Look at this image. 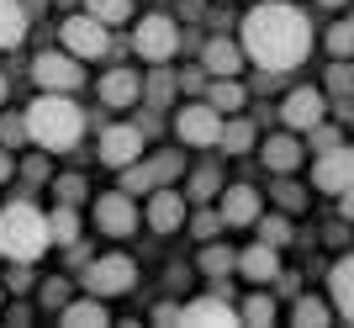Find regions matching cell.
<instances>
[{
    "label": "cell",
    "mask_w": 354,
    "mask_h": 328,
    "mask_svg": "<svg viewBox=\"0 0 354 328\" xmlns=\"http://www.w3.org/2000/svg\"><path fill=\"white\" fill-rule=\"evenodd\" d=\"M175 138L185 149H217L222 138V111L212 101H185L175 111Z\"/></svg>",
    "instance_id": "obj_5"
},
{
    "label": "cell",
    "mask_w": 354,
    "mask_h": 328,
    "mask_svg": "<svg viewBox=\"0 0 354 328\" xmlns=\"http://www.w3.org/2000/svg\"><path fill=\"white\" fill-rule=\"evenodd\" d=\"M95 95H101V106H133L138 95H143V75H133V69H106Z\"/></svg>",
    "instance_id": "obj_18"
},
{
    "label": "cell",
    "mask_w": 354,
    "mask_h": 328,
    "mask_svg": "<svg viewBox=\"0 0 354 328\" xmlns=\"http://www.w3.org/2000/svg\"><path fill=\"white\" fill-rule=\"evenodd\" d=\"M53 6H74V0H53Z\"/></svg>",
    "instance_id": "obj_55"
},
{
    "label": "cell",
    "mask_w": 354,
    "mask_h": 328,
    "mask_svg": "<svg viewBox=\"0 0 354 328\" xmlns=\"http://www.w3.org/2000/svg\"><path fill=\"white\" fill-rule=\"evenodd\" d=\"M21 6H27V11H32V6H43V0H21Z\"/></svg>",
    "instance_id": "obj_54"
},
{
    "label": "cell",
    "mask_w": 354,
    "mask_h": 328,
    "mask_svg": "<svg viewBox=\"0 0 354 328\" xmlns=\"http://www.w3.org/2000/svg\"><path fill=\"white\" fill-rule=\"evenodd\" d=\"M11 175H16V154L6 149V143H0V185H6V180H11Z\"/></svg>",
    "instance_id": "obj_47"
},
{
    "label": "cell",
    "mask_w": 354,
    "mask_h": 328,
    "mask_svg": "<svg viewBox=\"0 0 354 328\" xmlns=\"http://www.w3.org/2000/svg\"><path fill=\"white\" fill-rule=\"evenodd\" d=\"M95 154H101L106 170H127L133 159H143V127H138V122H111V127H101Z\"/></svg>",
    "instance_id": "obj_9"
},
{
    "label": "cell",
    "mask_w": 354,
    "mask_h": 328,
    "mask_svg": "<svg viewBox=\"0 0 354 328\" xmlns=\"http://www.w3.org/2000/svg\"><path fill=\"white\" fill-rule=\"evenodd\" d=\"M90 217H95V228H101L106 239H133V233H138V207H133V196H127V191L95 196Z\"/></svg>",
    "instance_id": "obj_10"
},
{
    "label": "cell",
    "mask_w": 354,
    "mask_h": 328,
    "mask_svg": "<svg viewBox=\"0 0 354 328\" xmlns=\"http://www.w3.org/2000/svg\"><path fill=\"white\" fill-rule=\"evenodd\" d=\"M222 196V170L217 164H201L191 175V191H185V201H217Z\"/></svg>",
    "instance_id": "obj_27"
},
{
    "label": "cell",
    "mask_w": 354,
    "mask_h": 328,
    "mask_svg": "<svg viewBox=\"0 0 354 328\" xmlns=\"http://www.w3.org/2000/svg\"><path fill=\"white\" fill-rule=\"evenodd\" d=\"M217 149H227V154H249V149H254V122H243V117L222 122V138H217Z\"/></svg>",
    "instance_id": "obj_28"
},
{
    "label": "cell",
    "mask_w": 354,
    "mask_h": 328,
    "mask_svg": "<svg viewBox=\"0 0 354 328\" xmlns=\"http://www.w3.org/2000/svg\"><path fill=\"white\" fill-rule=\"evenodd\" d=\"M254 228H259V239L275 244V249H286V244H291V223H286L281 212H270V217L259 212V223H254Z\"/></svg>",
    "instance_id": "obj_34"
},
{
    "label": "cell",
    "mask_w": 354,
    "mask_h": 328,
    "mask_svg": "<svg viewBox=\"0 0 354 328\" xmlns=\"http://www.w3.org/2000/svg\"><path fill=\"white\" fill-rule=\"evenodd\" d=\"M180 90V80L169 75V69H153V75L143 80V95H148V106H169V95Z\"/></svg>",
    "instance_id": "obj_32"
},
{
    "label": "cell",
    "mask_w": 354,
    "mask_h": 328,
    "mask_svg": "<svg viewBox=\"0 0 354 328\" xmlns=\"http://www.w3.org/2000/svg\"><path fill=\"white\" fill-rule=\"evenodd\" d=\"M148 164H153V180H159V185H169V180H180V175H185V159H180L175 149L153 154V159H148Z\"/></svg>",
    "instance_id": "obj_36"
},
{
    "label": "cell",
    "mask_w": 354,
    "mask_h": 328,
    "mask_svg": "<svg viewBox=\"0 0 354 328\" xmlns=\"http://www.w3.org/2000/svg\"><path fill=\"white\" fill-rule=\"evenodd\" d=\"M32 80L43 90H64V95H69V90L85 85V69H80V59H74L69 48H48V53L32 59Z\"/></svg>",
    "instance_id": "obj_8"
},
{
    "label": "cell",
    "mask_w": 354,
    "mask_h": 328,
    "mask_svg": "<svg viewBox=\"0 0 354 328\" xmlns=\"http://www.w3.org/2000/svg\"><path fill=\"white\" fill-rule=\"evenodd\" d=\"M27 138H32L27 117H16V111H6V117H0V143H6V149H21Z\"/></svg>",
    "instance_id": "obj_37"
},
{
    "label": "cell",
    "mask_w": 354,
    "mask_h": 328,
    "mask_svg": "<svg viewBox=\"0 0 354 328\" xmlns=\"http://www.w3.org/2000/svg\"><path fill=\"white\" fill-rule=\"evenodd\" d=\"M153 323H180V307H175V302H164V307H153Z\"/></svg>",
    "instance_id": "obj_49"
},
{
    "label": "cell",
    "mask_w": 354,
    "mask_h": 328,
    "mask_svg": "<svg viewBox=\"0 0 354 328\" xmlns=\"http://www.w3.org/2000/svg\"><path fill=\"white\" fill-rule=\"evenodd\" d=\"M48 233H53V244H59V249H69V244H80V207H69V201H59V207L48 212Z\"/></svg>",
    "instance_id": "obj_24"
},
{
    "label": "cell",
    "mask_w": 354,
    "mask_h": 328,
    "mask_svg": "<svg viewBox=\"0 0 354 328\" xmlns=\"http://www.w3.org/2000/svg\"><path fill=\"white\" fill-rule=\"evenodd\" d=\"M222 228H227V223H222V212H196V217H191V233H196L201 244H207V239H217Z\"/></svg>",
    "instance_id": "obj_41"
},
{
    "label": "cell",
    "mask_w": 354,
    "mask_h": 328,
    "mask_svg": "<svg viewBox=\"0 0 354 328\" xmlns=\"http://www.w3.org/2000/svg\"><path fill=\"white\" fill-rule=\"evenodd\" d=\"M291 323H296V328H328V323H333V307H328V302H317V297H296Z\"/></svg>",
    "instance_id": "obj_26"
},
{
    "label": "cell",
    "mask_w": 354,
    "mask_h": 328,
    "mask_svg": "<svg viewBox=\"0 0 354 328\" xmlns=\"http://www.w3.org/2000/svg\"><path fill=\"white\" fill-rule=\"evenodd\" d=\"M32 27V11L21 0H0V48H16Z\"/></svg>",
    "instance_id": "obj_22"
},
{
    "label": "cell",
    "mask_w": 354,
    "mask_h": 328,
    "mask_svg": "<svg viewBox=\"0 0 354 328\" xmlns=\"http://www.w3.org/2000/svg\"><path fill=\"white\" fill-rule=\"evenodd\" d=\"M238 318L249 328H265V323H275V297H265V291H254L243 307H238Z\"/></svg>",
    "instance_id": "obj_31"
},
{
    "label": "cell",
    "mask_w": 354,
    "mask_h": 328,
    "mask_svg": "<svg viewBox=\"0 0 354 328\" xmlns=\"http://www.w3.org/2000/svg\"><path fill=\"white\" fill-rule=\"evenodd\" d=\"M281 117H286V127H291V133H307V127H317V122L328 117V90H317V85H296L291 95L281 101Z\"/></svg>",
    "instance_id": "obj_11"
},
{
    "label": "cell",
    "mask_w": 354,
    "mask_h": 328,
    "mask_svg": "<svg viewBox=\"0 0 354 328\" xmlns=\"http://www.w3.org/2000/svg\"><path fill=\"white\" fill-rule=\"evenodd\" d=\"M328 297H333V313L354 323V254H344L339 265L328 270Z\"/></svg>",
    "instance_id": "obj_19"
},
{
    "label": "cell",
    "mask_w": 354,
    "mask_h": 328,
    "mask_svg": "<svg viewBox=\"0 0 354 328\" xmlns=\"http://www.w3.org/2000/svg\"><path fill=\"white\" fill-rule=\"evenodd\" d=\"M312 48V21L296 11L291 0H259L249 16H243V53H249L259 69H296Z\"/></svg>",
    "instance_id": "obj_1"
},
{
    "label": "cell",
    "mask_w": 354,
    "mask_h": 328,
    "mask_svg": "<svg viewBox=\"0 0 354 328\" xmlns=\"http://www.w3.org/2000/svg\"><path fill=\"white\" fill-rule=\"evenodd\" d=\"M59 323L64 328H95V323H111V313H106V297H90L85 291V302H69V307H64L59 313Z\"/></svg>",
    "instance_id": "obj_21"
},
{
    "label": "cell",
    "mask_w": 354,
    "mask_h": 328,
    "mask_svg": "<svg viewBox=\"0 0 354 328\" xmlns=\"http://www.w3.org/2000/svg\"><path fill=\"white\" fill-rule=\"evenodd\" d=\"M180 223H185V196L169 191V185H153L148 191V228L153 233H175Z\"/></svg>",
    "instance_id": "obj_14"
},
{
    "label": "cell",
    "mask_w": 354,
    "mask_h": 328,
    "mask_svg": "<svg viewBox=\"0 0 354 328\" xmlns=\"http://www.w3.org/2000/svg\"><path fill=\"white\" fill-rule=\"evenodd\" d=\"M0 106H6V75H0Z\"/></svg>",
    "instance_id": "obj_53"
},
{
    "label": "cell",
    "mask_w": 354,
    "mask_h": 328,
    "mask_svg": "<svg viewBox=\"0 0 354 328\" xmlns=\"http://www.w3.org/2000/svg\"><path fill=\"white\" fill-rule=\"evenodd\" d=\"M270 286H275L281 297H301V281H296L291 270H281V275H275V281H270Z\"/></svg>",
    "instance_id": "obj_45"
},
{
    "label": "cell",
    "mask_w": 354,
    "mask_h": 328,
    "mask_svg": "<svg viewBox=\"0 0 354 328\" xmlns=\"http://www.w3.org/2000/svg\"><path fill=\"white\" fill-rule=\"evenodd\" d=\"M138 127H143V138L159 133V111H143V117H138Z\"/></svg>",
    "instance_id": "obj_51"
},
{
    "label": "cell",
    "mask_w": 354,
    "mask_h": 328,
    "mask_svg": "<svg viewBox=\"0 0 354 328\" xmlns=\"http://www.w3.org/2000/svg\"><path fill=\"white\" fill-rule=\"evenodd\" d=\"M133 48L143 53L148 64H164V59H175V53H180V27H175V16H164V11L143 16V21L133 27Z\"/></svg>",
    "instance_id": "obj_7"
},
{
    "label": "cell",
    "mask_w": 354,
    "mask_h": 328,
    "mask_svg": "<svg viewBox=\"0 0 354 328\" xmlns=\"http://www.w3.org/2000/svg\"><path fill=\"white\" fill-rule=\"evenodd\" d=\"M275 201H281V212H301L307 207V191L291 185V180H281V185H275Z\"/></svg>",
    "instance_id": "obj_43"
},
{
    "label": "cell",
    "mask_w": 354,
    "mask_h": 328,
    "mask_svg": "<svg viewBox=\"0 0 354 328\" xmlns=\"http://www.w3.org/2000/svg\"><path fill=\"white\" fill-rule=\"evenodd\" d=\"M85 175H59L53 180V196H59V201H69V207H80V201H85Z\"/></svg>",
    "instance_id": "obj_38"
},
{
    "label": "cell",
    "mask_w": 354,
    "mask_h": 328,
    "mask_svg": "<svg viewBox=\"0 0 354 328\" xmlns=\"http://www.w3.org/2000/svg\"><path fill=\"white\" fill-rule=\"evenodd\" d=\"M201 270H207V281H217V291L227 297V286H222V281L238 270V254L227 249V244H212V239H207V249H201Z\"/></svg>",
    "instance_id": "obj_23"
},
{
    "label": "cell",
    "mask_w": 354,
    "mask_h": 328,
    "mask_svg": "<svg viewBox=\"0 0 354 328\" xmlns=\"http://www.w3.org/2000/svg\"><path fill=\"white\" fill-rule=\"evenodd\" d=\"M317 6H349V0H317Z\"/></svg>",
    "instance_id": "obj_52"
},
{
    "label": "cell",
    "mask_w": 354,
    "mask_h": 328,
    "mask_svg": "<svg viewBox=\"0 0 354 328\" xmlns=\"http://www.w3.org/2000/svg\"><path fill=\"white\" fill-rule=\"evenodd\" d=\"M180 90H185V95H196V90H207L212 85V80H207V64H201V69H180Z\"/></svg>",
    "instance_id": "obj_44"
},
{
    "label": "cell",
    "mask_w": 354,
    "mask_h": 328,
    "mask_svg": "<svg viewBox=\"0 0 354 328\" xmlns=\"http://www.w3.org/2000/svg\"><path fill=\"white\" fill-rule=\"evenodd\" d=\"M328 95H354V64H333L328 69Z\"/></svg>",
    "instance_id": "obj_42"
},
{
    "label": "cell",
    "mask_w": 354,
    "mask_h": 328,
    "mask_svg": "<svg viewBox=\"0 0 354 328\" xmlns=\"http://www.w3.org/2000/svg\"><path fill=\"white\" fill-rule=\"evenodd\" d=\"M217 212H222V223H227V228L259 223V191H254V185H227V191L217 196Z\"/></svg>",
    "instance_id": "obj_15"
},
{
    "label": "cell",
    "mask_w": 354,
    "mask_h": 328,
    "mask_svg": "<svg viewBox=\"0 0 354 328\" xmlns=\"http://www.w3.org/2000/svg\"><path fill=\"white\" fill-rule=\"evenodd\" d=\"M153 185H159V180H153V164L133 159V164H127V170H122V191H127V196H148V191H153Z\"/></svg>",
    "instance_id": "obj_30"
},
{
    "label": "cell",
    "mask_w": 354,
    "mask_h": 328,
    "mask_svg": "<svg viewBox=\"0 0 354 328\" xmlns=\"http://www.w3.org/2000/svg\"><path fill=\"white\" fill-rule=\"evenodd\" d=\"M259 159H265V170H275V175H291L296 164H301V143H296L291 133H275V138H265Z\"/></svg>",
    "instance_id": "obj_20"
},
{
    "label": "cell",
    "mask_w": 354,
    "mask_h": 328,
    "mask_svg": "<svg viewBox=\"0 0 354 328\" xmlns=\"http://www.w3.org/2000/svg\"><path fill=\"white\" fill-rule=\"evenodd\" d=\"M243 43H227V37H212L207 48H201V64H207L212 80H238V69H243Z\"/></svg>",
    "instance_id": "obj_16"
},
{
    "label": "cell",
    "mask_w": 354,
    "mask_h": 328,
    "mask_svg": "<svg viewBox=\"0 0 354 328\" xmlns=\"http://www.w3.org/2000/svg\"><path fill=\"white\" fill-rule=\"evenodd\" d=\"M6 323H32V307H27V302H16V307H6Z\"/></svg>",
    "instance_id": "obj_48"
},
{
    "label": "cell",
    "mask_w": 354,
    "mask_h": 328,
    "mask_svg": "<svg viewBox=\"0 0 354 328\" xmlns=\"http://www.w3.org/2000/svg\"><path fill=\"white\" fill-rule=\"evenodd\" d=\"M180 323H201V328H233V323H243V318H238V307L227 297H222V291H212V297H196V302H185V307H180Z\"/></svg>",
    "instance_id": "obj_13"
},
{
    "label": "cell",
    "mask_w": 354,
    "mask_h": 328,
    "mask_svg": "<svg viewBox=\"0 0 354 328\" xmlns=\"http://www.w3.org/2000/svg\"><path fill=\"white\" fill-rule=\"evenodd\" d=\"M80 286H85L90 297H127L138 286V265L127 259V254H101V259H90L85 275H80Z\"/></svg>",
    "instance_id": "obj_4"
},
{
    "label": "cell",
    "mask_w": 354,
    "mask_h": 328,
    "mask_svg": "<svg viewBox=\"0 0 354 328\" xmlns=\"http://www.w3.org/2000/svg\"><path fill=\"white\" fill-rule=\"evenodd\" d=\"M339 217H344V223H354V185L339 196Z\"/></svg>",
    "instance_id": "obj_50"
},
{
    "label": "cell",
    "mask_w": 354,
    "mask_h": 328,
    "mask_svg": "<svg viewBox=\"0 0 354 328\" xmlns=\"http://www.w3.org/2000/svg\"><path fill=\"white\" fill-rule=\"evenodd\" d=\"M85 11L95 16V21H106V27H117V21L133 16V0H85Z\"/></svg>",
    "instance_id": "obj_33"
},
{
    "label": "cell",
    "mask_w": 354,
    "mask_h": 328,
    "mask_svg": "<svg viewBox=\"0 0 354 328\" xmlns=\"http://www.w3.org/2000/svg\"><path fill=\"white\" fill-rule=\"evenodd\" d=\"M59 43L69 48L74 59H101L106 48H111V27H106V21H95L90 11H74V16H64Z\"/></svg>",
    "instance_id": "obj_6"
},
{
    "label": "cell",
    "mask_w": 354,
    "mask_h": 328,
    "mask_svg": "<svg viewBox=\"0 0 354 328\" xmlns=\"http://www.w3.org/2000/svg\"><path fill=\"white\" fill-rule=\"evenodd\" d=\"M312 185L328 196H344L354 185V149L349 143H339V149L317 154V164H312Z\"/></svg>",
    "instance_id": "obj_12"
},
{
    "label": "cell",
    "mask_w": 354,
    "mask_h": 328,
    "mask_svg": "<svg viewBox=\"0 0 354 328\" xmlns=\"http://www.w3.org/2000/svg\"><path fill=\"white\" fill-rule=\"evenodd\" d=\"M328 53H333V59H354V16L328 27Z\"/></svg>",
    "instance_id": "obj_35"
},
{
    "label": "cell",
    "mask_w": 354,
    "mask_h": 328,
    "mask_svg": "<svg viewBox=\"0 0 354 328\" xmlns=\"http://www.w3.org/2000/svg\"><path fill=\"white\" fill-rule=\"evenodd\" d=\"M48 249H53V233H48V217L32 207V201L0 207V259H27V265H37Z\"/></svg>",
    "instance_id": "obj_3"
},
{
    "label": "cell",
    "mask_w": 354,
    "mask_h": 328,
    "mask_svg": "<svg viewBox=\"0 0 354 328\" xmlns=\"http://www.w3.org/2000/svg\"><path fill=\"white\" fill-rule=\"evenodd\" d=\"M0 297H6V281H0Z\"/></svg>",
    "instance_id": "obj_56"
},
{
    "label": "cell",
    "mask_w": 354,
    "mask_h": 328,
    "mask_svg": "<svg viewBox=\"0 0 354 328\" xmlns=\"http://www.w3.org/2000/svg\"><path fill=\"white\" fill-rule=\"evenodd\" d=\"M207 101L217 106L222 117H233V111H243V101H249V90L238 85V80H212V85H207Z\"/></svg>",
    "instance_id": "obj_25"
},
{
    "label": "cell",
    "mask_w": 354,
    "mask_h": 328,
    "mask_svg": "<svg viewBox=\"0 0 354 328\" xmlns=\"http://www.w3.org/2000/svg\"><path fill=\"white\" fill-rule=\"evenodd\" d=\"M37 302H43L48 313H64V307L74 302V281H69V275H48L43 291H37Z\"/></svg>",
    "instance_id": "obj_29"
},
{
    "label": "cell",
    "mask_w": 354,
    "mask_h": 328,
    "mask_svg": "<svg viewBox=\"0 0 354 328\" xmlns=\"http://www.w3.org/2000/svg\"><path fill=\"white\" fill-rule=\"evenodd\" d=\"M307 138H312V149H317V154H328V149H339V143H344V138H339V127H333V122H317V127H307Z\"/></svg>",
    "instance_id": "obj_40"
},
{
    "label": "cell",
    "mask_w": 354,
    "mask_h": 328,
    "mask_svg": "<svg viewBox=\"0 0 354 328\" xmlns=\"http://www.w3.org/2000/svg\"><path fill=\"white\" fill-rule=\"evenodd\" d=\"M238 270H243L254 286H270L275 275H281V249H275V244H265V239L249 244V249L238 254Z\"/></svg>",
    "instance_id": "obj_17"
},
{
    "label": "cell",
    "mask_w": 354,
    "mask_h": 328,
    "mask_svg": "<svg viewBox=\"0 0 354 328\" xmlns=\"http://www.w3.org/2000/svg\"><path fill=\"white\" fill-rule=\"evenodd\" d=\"M21 175H27V180H48V159H43V154L21 159Z\"/></svg>",
    "instance_id": "obj_46"
},
{
    "label": "cell",
    "mask_w": 354,
    "mask_h": 328,
    "mask_svg": "<svg viewBox=\"0 0 354 328\" xmlns=\"http://www.w3.org/2000/svg\"><path fill=\"white\" fill-rule=\"evenodd\" d=\"M6 291H11V297H27V291H32V265H27V259H11V270H6Z\"/></svg>",
    "instance_id": "obj_39"
},
{
    "label": "cell",
    "mask_w": 354,
    "mask_h": 328,
    "mask_svg": "<svg viewBox=\"0 0 354 328\" xmlns=\"http://www.w3.org/2000/svg\"><path fill=\"white\" fill-rule=\"evenodd\" d=\"M27 127H32V143L43 154H69L74 143L85 138V111H80L64 90H43V95L27 106Z\"/></svg>",
    "instance_id": "obj_2"
}]
</instances>
